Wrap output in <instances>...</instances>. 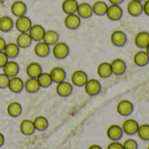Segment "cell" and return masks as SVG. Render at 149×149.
<instances>
[{
    "label": "cell",
    "instance_id": "74e56055",
    "mask_svg": "<svg viewBox=\"0 0 149 149\" xmlns=\"http://www.w3.org/2000/svg\"><path fill=\"white\" fill-rule=\"evenodd\" d=\"M8 84H9V77L3 72L0 74V89L8 88Z\"/></svg>",
    "mask_w": 149,
    "mask_h": 149
},
{
    "label": "cell",
    "instance_id": "52a82bcc",
    "mask_svg": "<svg viewBox=\"0 0 149 149\" xmlns=\"http://www.w3.org/2000/svg\"><path fill=\"white\" fill-rule=\"evenodd\" d=\"M110 41L115 47H124L127 44V35L123 30H115L110 36Z\"/></svg>",
    "mask_w": 149,
    "mask_h": 149
},
{
    "label": "cell",
    "instance_id": "d6986e66",
    "mask_svg": "<svg viewBox=\"0 0 149 149\" xmlns=\"http://www.w3.org/2000/svg\"><path fill=\"white\" fill-rule=\"evenodd\" d=\"M11 13L15 17H21V16H25L26 13H27V5H26L24 1H15L13 5H11V8H10Z\"/></svg>",
    "mask_w": 149,
    "mask_h": 149
},
{
    "label": "cell",
    "instance_id": "ffe728a7",
    "mask_svg": "<svg viewBox=\"0 0 149 149\" xmlns=\"http://www.w3.org/2000/svg\"><path fill=\"white\" fill-rule=\"evenodd\" d=\"M134 63L137 67H146L149 63V56L145 50L137 51L134 56Z\"/></svg>",
    "mask_w": 149,
    "mask_h": 149
},
{
    "label": "cell",
    "instance_id": "e575fe53",
    "mask_svg": "<svg viewBox=\"0 0 149 149\" xmlns=\"http://www.w3.org/2000/svg\"><path fill=\"white\" fill-rule=\"evenodd\" d=\"M37 80H38V84H39L40 88H48L52 85V79H51V77H50L49 72H44V71H42V72L37 77Z\"/></svg>",
    "mask_w": 149,
    "mask_h": 149
},
{
    "label": "cell",
    "instance_id": "8d00e7d4",
    "mask_svg": "<svg viewBox=\"0 0 149 149\" xmlns=\"http://www.w3.org/2000/svg\"><path fill=\"white\" fill-rule=\"evenodd\" d=\"M123 148L124 149H138V143L132 138L126 139L123 143Z\"/></svg>",
    "mask_w": 149,
    "mask_h": 149
},
{
    "label": "cell",
    "instance_id": "1f68e13d",
    "mask_svg": "<svg viewBox=\"0 0 149 149\" xmlns=\"http://www.w3.org/2000/svg\"><path fill=\"white\" fill-rule=\"evenodd\" d=\"M7 112H8V115L10 117L16 118V117H19L21 115L22 107H21V105L19 104L18 101H13V102H10L8 105V107H7Z\"/></svg>",
    "mask_w": 149,
    "mask_h": 149
},
{
    "label": "cell",
    "instance_id": "d4e9b609",
    "mask_svg": "<svg viewBox=\"0 0 149 149\" xmlns=\"http://www.w3.org/2000/svg\"><path fill=\"white\" fill-rule=\"evenodd\" d=\"M42 41L48 46H54L59 41V33L56 30H46L42 37Z\"/></svg>",
    "mask_w": 149,
    "mask_h": 149
},
{
    "label": "cell",
    "instance_id": "ee69618b",
    "mask_svg": "<svg viewBox=\"0 0 149 149\" xmlns=\"http://www.w3.org/2000/svg\"><path fill=\"white\" fill-rule=\"evenodd\" d=\"M3 143H5V137H3V135L0 132V147H2Z\"/></svg>",
    "mask_w": 149,
    "mask_h": 149
},
{
    "label": "cell",
    "instance_id": "f1b7e54d",
    "mask_svg": "<svg viewBox=\"0 0 149 149\" xmlns=\"http://www.w3.org/2000/svg\"><path fill=\"white\" fill-rule=\"evenodd\" d=\"M26 72L30 78H37L42 72V67L38 62H30L26 68Z\"/></svg>",
    "mask_w": 149,
    "mask_h": 149
},
{
    "label": "cell",
    "instance_id": "ba28073f",
    "mask_svg": "<svg viewBox=\"0 0 149 149\" xmlns=\"http://www.w3.org/2000/svg\"><path fill=\"white\" fill-rule=\"evenodd\" d=\"M31 26H32L31 19L29 17H27L26 15L18 17L15 21V27L19 32H28L31 28Z\"/></svg>",
    "mask_w": 149,
    "mask_h": 149
},
{
    "label": "cell",
    "instance_id": "277c9868",
    "mask_svg": "<svg viewBox=\"0 0 149 149\" xmlns=\"http://www.w3.org/2000/svg\"><path fill=\"white\" fill-rule=\"evenodd\" d=\"M134 105L132 102L127 99L120 100L117 104V112L123 117H129L131 113L134 112Z\"/></svg>",
    "mask_w": 149,
    "mask_h": 149
},
{
    "label": "cell",
    "instance_id": "b9f144b4",
    "mask_svg": "<svg viewBox=\"0 0 149 149\" xmlns=\"http://www.w3.org/2000/svg\"><path fill=\"white\" fill-rule=\"evenodd\" d=\"M6 40L3 39L2 37H0V51H3V49H5V47H6Z\"/></svg>",
    "mask_w": 149,
    "mask_h": 149
},
{
    "label": "cell",
    "instance_id": "ab89813d",
    "mask_svg": "<svg viewBox=\"0 0 149 149\" xmlns=\"http://www.w3.org/2000/svg\"><path fill=\"white\" fill-rule=\"evenodd\" d=\"M8 57L6 56V54L3 51H0V68L2 69V67L6 65V62L8 61Z\"/></svg>",
    "mask_w": 149,
    "mask_h": 149
},
{
    "label": "cell",
    "instance_id": "cb8c5ba5",
    "mask_svg": "<svg viewBox=\"0 0 149 149\" xmlns=\"http://www.w3.org/2000/svg\"><path fill=\"white\" fill-rule=\"evenodd\" d=\"M97 74L101 79H107L112 74L110 62H101L97 67Z\"/></svg>",
    "mask_w": 149,
    "mask_h": 149
},
{
    "label": "cell",
    "instance_id": "836d02e7",
    "mask_svg": "<svg viewBox=\"0 0 149 149\" xmlns=\"http://www.w3.org/2000/svg\"><path fill=\"white\" fill-rule=\"evenodd\" d=\"M32 121H33L35 129L38 131H45L48 128V126H49L48 119L46 118V117H44V116H38Z\"/></svg>",
    "mask_w": 149,
    "mask_h": 149
},
{
    "label": "cell",
    "instance_id": "2e32d148",
    "mask_svg": "<svg viewBox=\"0 0 149 149\" xmlns=\"http://www.w3.org/2000/svg\"><path fill=\"white\" fill-rule=\"evenodd\" d=\"M9 90L13 93H19L24 90V80L19 78L18 76H15L9 78V84H8Z\"/></svg>",
    "mask_w": 149,
    "mask_h": 149
},
{
    "label": "cell",
    "instance_id": "e0dca14e",
    "mask_svg": "<svg viewBox=\"0 0 149 149\" xmlns=\"http://www.w3.org/2000/svg\"><path fill=\"white\" fill-rule=\"evenodd\" d=\"M19 70H20L19 65L16 61H13V60H8L6 62V65L2 67V72L5 74H7L9 78L17 76Z\"/></svg>",
    "mask_w": 149,
    "mask_h": 149
},
{
    "label": "cell",
    "instance_id": "d590c367",
    "mask_svg": "<svg viewBox=\"0 0 149 149\" xmlns=\"http://www.w3.org/2000/svg\"><path fill=\"white\" fill-rule=\"evenodd\" d=\"M136 135L141 140H143V141H149V125L148 124L139 125Z\"/></svg>",
    "mask_w": 149,
    "mask_h": 149
},
{
    "label": "cell",
    "instance_id": "8fae6325",
    "mask_svg": "<svg viewBox=\"0 0 149 149\" xmlns=\"http://www.w3.org/2000/svg\"><path fill=\"white\" fill-rule=\"evenodd\" d=\"M63 24L66 26V28L69 30H76L78 29L81 25V19L77 13H71V15H67Z\"/></svg>",
    "mask_w": 149,
    "mask_h": 149
},
{
    "label": "cell",
    "instance_id": "8992f818",
    "mask_svg": "<svg viewBox=\"0 0 149 149\" xmlns=\"http://www.w3.org/2000/svg\"><path fill=\"white\" fill-rule=\"evenodd\" d=\"M56 91L58 93V96H60V97H69L74 91V85L66 80L58 82L56 87Z\"/></svg>",
    "mask_w": 149,
    "mask_h": 149
},
{
    "label": "cell",
    "instance_id": "7c38bea8",
    "mask_svg": "<svg viewBox=\"0 0 149 149\" xmlns=\"http://www.w3.org/2000/svg\"><path fill=\"white\" fill-rule=\"evenodd\" d=\"M110 67H111V72L115 76H123L127 70V65L125 60L120 58H116L110 62Z\"/></svg>",
    "mask_w": 149,
    "mask_h": 149
},
{
    "label": "cell",
    "instance_id": "60d3db41",
    "mask_svg": "<svg viewBox=\"0 0 149 149\" xmlns=\"http://www.w3.org/2000/svg\"><path fill=\"white\" fill-rule=\"evenodd\" d=\"M143 13L149 17V0H143Z\"/></svg>",
    "mask_w": 149,
    "mask_h": 149
},
{
    "label": "cell",
    "instance_id": "f35d334b",
    "mask_svg": "<svg viewBox=\"0 0 149 149\" xmlns=\"http://www.w3.org/2000/svg\"><path fill=\"white\" fill-rule=\"evenodd\" d=\"M107 149H124L123 148V143H119L118 141H111L107 146Z\"/></svg>",
    "mask_w": 149,
    "mask_h": 149
},
{
    "label": "cell",
    "instance_id": "4dcf8cb0",
    "mask_svg": "<svg viewBox=\"0 0 149 149\" xmlns=\"http://www.w3.org/2000/svg\"><path fill=\"white\" fill-rule=\"evenodd\" d=\"M93 15H96V16H105L106 15V11H107V8H108V5L106 3L105 1H95L93 5Z\"/></svg>",
    "mask_w": 149,
    "mask_h": 149
},
{
    "label": "cell",
    "instance_id": "d6a6232c",
    "mask_svg": "<svg viewBox=\"0 0 149 149\" xmlns=\"http://www.w3.org/2000/svg\"><path fill=\"white\" fill-rule=\"evenodd\" d=\"M15 26L13 20L9 16H2L0 17V30L2 32H9Z\"/></svg>",
    "mask_w": 149,
    "mask_h": 149
},
{
    "label": "cell",
    "instance_id": "7a4b0ae2",
    "mask_svg": "<svg viewBox=\"0 0 149 149\" xmlns=\"http://www.w3.org/2000/svg\"><path fill=\"white\" fill-rule=\"evenodd\" d=\"M84 88L88 96L95 97V96L99 95L101 91V84H100V81L96 80V79H88Z\"/></svg>",
    "mask_w": 149,
    "mask_h": 149
},
{
    "label": "cell",
    "instance_id": "c3c4849f",
    "mask_svg": "<svg viewBox=\"0 0 149 149\" xmlns=\"http://www.w3.org/2000/svg\"><path fill=\"white\" fill-rule=\"evenodd\" d=\"M147 149H149V145H148V147H147Z\"/></svg>",
    "mask_w": 149,
    "mask_h": 149
},
{
    "label": "cell",
    "instance_id": "ac0fdd59",
    "mask_svg": "<svg viewBox=\"0 0 149 149\" xmlns=\"http://www.w3.org/2000/svg\"><path fill=\"white\" fill-rule=\"evenodd\" d=\"M127 11L131 17H139L143 13V2L131 0L127 5Z\"/></svg>",
    "mask_w": 149,
    "mask_h": 149
},
{
    "label": "cell",
    "instance_id": "bcb514c9",
    "mask_svg": "<svg viewBox=\"0 0 149 149\" xmlns=\"http://www.w3.org/2000/svg\"><path fill=\"white\" fill-rule=\"evenodd\" d=\"M145 51L147 52V55H148V56H149V44H148V46L146 47V49H145Z\"/></svg>",
    "mask_w": 149,
    "mask_h": 149
},
{
    "label": "cell",
    "instance_id": "f546056e",
    "mask_svg": "<svg viewBox=\"0 0 149 149\" xmlns=\"http://www.w3.org/2000/svg\"><path fill=\"white\" fill-rule=\"evenodd\" d=\"M31 42H32V40L28 32H20L16 39V44L19 48H28L31 45Z\"/></svg>",
    "mask_w": 149,
    "mask_h": 149
},
{
    "label": "cell",
    "instance_id": "4316f807",
    "mask_svg": "<svg viewBox=\"0 0 149 149\" xmlns=\"http://www.w3.org/2000/svg\"><path fill=\"white\" fill-rule=\"evenodd\" d=\"M78 1L77 0H63L61 5L62 11L66 15H71V13H76L77 11V7H78Z\"/></svg>",
    "mask_w": 149,
    "mask_h": 149
},
{
    "label": "cell",
    "instance_id": "9c48e42d",
    "mask_svg": "<svg viewBox=\"0 0 149 149\" xmlns=\"http://www.w3.org/2000/svg\"><path fill=\"white\" fill-rule=\"evenodd\" d=\"M88 80V74L84 70H76L71 74V84L76 87H84Z\"/></svg>",
    "mask_w": 149,
    "mask_h": 149
},
{
    "label": "cell",
    "instance_id": "484cf974",
    "mask_svg": "<svg viewBox=\"0 0 149 149\" xmlns=\"http://www.w3.org/2000/svg\"><path fill=\"white\" fill-rule=\"evenodd\" d=\"M24 89L27 93H36L37 91H39L40 86L38 84L37 78H28L26 81H24Z\"/></svg>",
    "mask_w": 149,
    "mask_h": 149
},
{
    "label": "cell",
    "instance_id": "603a6c76",
    "mask_svg": "<svg viewBox=\"0 0 149 149\" xmlns=\"http://www.w3.org/2000/svg\"><path fill=\"white\" fill-rule=\"evenodd\" d=\"M19 128H20L21 134L25 135V136H31L36 131L35 126H33V121L30 120V119H24L20 123V127Z\"/></svg>",
    "mask_w": 149,
    "mask_h": 149
},
{
    "label": "cell",
    "instance_id": "6da1fadb",
    "mask_svg": "<svg viewBox=\"0 0 149 149\" xmlns=\"http://www.w3.org/2000/svg\"><path fill=\"white\" fill-rule=\"evenodd\" d=\"M69 51L70 50H69L68 45L66 42H59V41L54 45L52 49H51V52H52L54 57L56 59H59V60L67 58L69 56Z\"/></svg>",
    "mask_w": 149,
    "mask_h": 149
},
{
    "label": "cell",
    "instance_id": "30bf717a",
    "mask_svg": "<svg viewBox=\"0 0 149 149\" xmlns=\"http://www.w3.org/2000/svg\"><path fill=\"white\" fill-rule=\"evenodd\" d=\"M107 137L111 140V141H118L120 140L123 136H124V132L121 129V126L119 125H110L108 128H107Z\"/></svg>",
    "mask_w": 149,
    "mask_h": 149
},
{
    "label": "cell",
    "instance_id": "44dd1931",
    "mask_svg": "<svg viewBox=\"0 0 149 149\" xmlns=\"http://www.w3.org/2000/svg\"><path fill=\"white\" fill-rule=\"evenodd\" d=\"M50 74V77H51V79H52V82H61V81L66 80V70L61 67H55V68H52L51 70L49 71Z\"/></svg>",
    "mask_w": 149,
    "mask_h": 149
},
{
    "label": "cell",
    "instance_id": "7dc6e473",
    "mask_svg": "<svg viewBox=\"0 0 149 149\" xmlns=\"http://www.w3.org/2000/svg\"><path fill=\"white\" fill-rule=\"evenodd\" d=\"M135 1H140V2H143V0H135Z\"/></svg>",
    "mask_w": 149,
    "mask_h": 149
},
{
    "label": "cell",
    "instance_id": "f6af8a7d",
    "mask_svg": "<svg viewBox=\"0 0 149 149\" xmlns=\"http://www.w3.org/2000/svg\"><path fill=\"white\" fill-rule=\"evenodd\" d=\"M88 149H102V148H101V146H99V145H91V146L88 147Z\"/></svg>",
    "mask_w": 149,
    "mask_h": 149
},
{
    "label": "cell",
    "instance_id": "3957f363",
    "mask_svg": "<svg viewBox=\"0 0 149 149\" xmlns=\"http://www.w3.org/2000/svg\"><path fill=\"white\" fill-rule=\"evenodd\" d=\"M123 15H124V10L119 5H109L105 16H107V18L111 21H118L121 19Z\"/></svg>",
    "mask_w": 149,
    "mask_h": 149
},
{
    "label": "cell",
    "instance_id": "4fadbf2b",
    "mask_svg": "<svg viewBox=\"0 0 149 149\" xmlns=\"http://www.w3.org/2000/svg\"><path fill=\"white\" fill-rule=\"evenodd\" d=\"M135 45H136L137 48L139 49H146V47L149 44V32L148 31H139L135 36Z\"/></svg>",
    "mask_w": 149,
    "mask_h": 149
},
{
    "label": "cell",
    "instance_id": "7bdbcfd3",
    "mask_svg": "<svg viewBox=\"0 0 149 149\" xmlns=\"http://www.w3.org/2000/svg\"><path fill=\"white\" fill-rule=\"evenodd\" d=\"M108 1L110 2V5H119V6H120L125 0H108Z\"/></svg>",
    "mask_w": 149,
    "mask_h": 149
},
{
    "label": "cell",
    "instance_id": "7402d4cb",
    "mask_svg": "<svg viewBox=\"0 0 149 149\" xmlns=\"http://www.w3.org/2000/svg\"><path fill=\"white\" fill-rule=\"evenodd\" d=\"M35 54L37 55L38 57H40V58H46V57L49 56L50 51H51V49H50V46H48V45L46 44V42H44L42 40L41 41H38L37 44H36V46H35Z\"/></svg>",
    "mask_w": 149,
    "mask_h": 149
},
{
    "label": "cell",
    "instance_id": "5b68a950",
    "mask_svg": "<svg viewBox=\"0 0 149 149\" xmlns=\"http://www.w3.org/2000/svg\"><path fill=\"white\" fill-rule=\"evenodd\" d=\"M138 127H139V124L137 123V120L132 118H127L125 120L123 125H121V129H123V132L128 135V136H134L137 134V130H138Z\"/></svg>",
    "mask_w": 149,
    "mask_h": 149
},
{
    "label": "cell",
    "instance_id": "9a60e30c",
    "mask_svg": "<svg viewBox=\"0 0 149 149\" xmlns=\"http://www.w3.org/2000/svg\"><path fill=\"white\" fill-rule=\"evenodd\" d=\"M45 28L41 25H32L31 28L29 29L28 33L30 36L31 40L32 41H41L42 40V37L45 35Z\"/></svg>",
    "mask_w": 149,
    "mask_h": 149
},
{
    "label": "cell",
    "instance_id": "83f0119b",
    "mask_svg": "<svg viewBox=\"0 0 149 149\" xmlns=\"http://www.w3.org/2000/svg\"><path fill=\"white\" fill-rule=\"evenodd\" d=\"M19 51H20V48L17 46L16 42H9V44H7L5 49H3V52L6 54L8 59H15V58H17L19 56Z\"/></svg>",
    "mask_w": 149,
    "mask_h": 149
},
{
    "label": "cell",
    "instance_id": "5bb4252c",
    "mask_svg": "<svg viewBox=\"0 0 149 149\" xmlns=\"http://www.w3.org/2000/svg\"><path fill=\"white\" fill-rule=\"evenodd\" d=\"M76 13L80 17V19H89L93 16V7L88 2H81L78 3Z\"/></svg>",
    "mask_w": 149,
    "mask_h": 149
}]
</instances>
